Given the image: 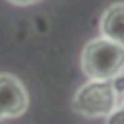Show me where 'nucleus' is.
I'll use <instances>...</instances> for the list:
<instances>
[{"label": "nucleus", "mask_w": 124, "mask_h": 124, "mask_svg": "<svg viewBox=\"0 0 124 124\" xmlns=\"http://www.w3.org/2000/svg\"><path fill=\"white\" fill-rule=\"evenodd\" d=\"M81 72L89 79H116L124 74V46L107 39H91L81 50Z\"/></svg>", "instance_id": "obj_1"}, {"label": "nucleus", "mask_w": 124, "mask_h": 124, "mask_svg": "<svg viewBox=\"0 0 124 124\" xmlns=\"http://www.w3.org/2000/svg\"><path fill=\"white\" fill-rule=\"evenodd\" d=\"M118 101L120 93L114 79H89L76 91L72 108L85 118H107L118 107Z\"/></svg>", "instance_id": "obj_2"}, {"label": "nucleus", "mask_w": 124, "mask_h": 124, "mask_svg": "<svg viewBox=\"0 0 124 124\" xmlns=\"http://www.w3.org/2000/svg\"><path fill=\"white\" fill-rule=\"evenodd\" d=\"M29 107V95L23 83L12 74H0V122L21 116Z\"/></svg>", "instance_id": "obj_3"}, {"label": "nucleus", "mask_w": 124, "mask_h": 124, "mask_svg": "<svg viewBox=\"0 0 124 124\" xmlns=\"http://www.w3.org/2000/svg\"><path fill=\"white\" fill-rule=\"evenodd\" d=\"M101 35L124 46V2L110 4L99 21Z\"/></svg>", "instance_id": "obj_4"}, {"label": "nucleus", "mask_w": 124, "mask_h": 124, "mask_svg": "<svg viewBox=\"0 0 124 124\" xmlns=\"http://www.w3.org/2000/svg\"><path fill=\"white\" fill-rule=\"evenodd\" d=\"M114 83H116V89L120 93V101H118V107L107 116L105 124H124V74L118 76L114 79Z\"/></svg>", "instance_id": "obj_5"}, {"label": "nucleus", "mask_w": 124, "mask_h": 124, "mask_svg": "<svg viewBox=\"0 0 124 124\" xmlns=\"http://www.w3.org/2000/svg\"><path fill=\"white\" fill-rule=\"evenodd\" d=\"M10 4H16V6H31V4H37L41 0H8Z\"/></svg>", "instance_id": "obj_6"}]
</instances>
